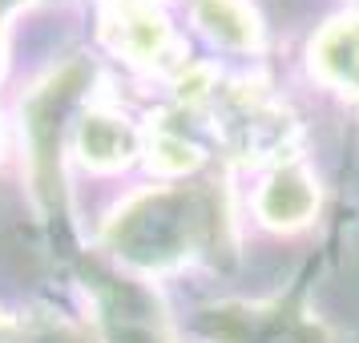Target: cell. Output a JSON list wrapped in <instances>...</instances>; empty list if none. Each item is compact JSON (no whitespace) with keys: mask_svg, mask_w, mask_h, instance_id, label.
Returning <instances> with one entry per match:
<instances>
[]
</instances>
